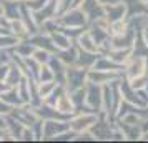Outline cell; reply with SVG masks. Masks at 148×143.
<instances>
[{
  "label": "cell",
  "instance_id": "cell-1",
  "mask_svg": "<svg viewBox=\"0 0 148 143\" xmlns=\"http://www.w3.org/2000/svg\"><path fill=\"white\" fill-rule=\"evenodd\" d=\"M55 20L60 28H87L88 17L82 8H68L63 14L57 15Z\"/></svg>",
  "mask_w": 148,
  "mask_h": 143
},
{
  "label": "cell",
  "instance_id": "cell-2",
  "mask_svg": "<svg viewBox=\"0 0 148 143\" xmlns=\"http://www.w3.org/2000/svg\"><path fill=\"white\" fill-rule=\"evenodd\" d=\"M100 113L95 112H83V110H77L73 115L68 118V130H72L73 133H83V131H90V128L95 125L98 120Z\"/></svg>",
  "mask_w": 148,
  "mask_h": 143
},
{
  "label": "cell",
  "instance_id": "cell-3",
  "mask_svg": "<svg viewBox=\"0 0 148 143\" xmlns=\"http://www.w3.org/2000/svg\"><path fill=\"white\" fill-rule=\"evenodd\" d=\"M78 110L83 112H101V85L87 82L85 83V105Z\"/></svg>",
  "mask_w": 148,
  "mask_h": 143
},
{
  "label": "cell",
  "instance_id": "cell-4",
  "mask_svg": "<svg viewBox=\"0 0 148 143\" xmlns=\"http://www.w3.org/2000/svg\"><path fill=\"white\" fill-rule=\"evenodd\" d=\"M87 83V68H82L78 65H68L65 70V83L63 87L67 92H72L75 88L85 87Z\"/></svg>",
  "mask_w": 148,
  "mask_h": 143
},
{
  "label": "cell",
  "instance_id": "cell-5",
  "mask_svg": "<svg viewBox=\"0 0 148 143\" xmlns=\"http://www.w3.org/2000/svg\"><path fill=\"white\" fill-rule=\"evenodd\" d=\"M68 130V120L65 118H52L42 120V140H55L63 131Z\"/></svg>",
  "mask_w": 148,
  "mask_h": 143
},
{
  "label": "cell",
  "instance_id": "cell-6",
  "mask_svg": "<svg viewBox=\"0 0 148 143\" xmlns=\"http://www.w3.org/2000/svg\"><path fill=\"white\" fill-rule=\"evenodd\" d=\"M120 77H123L121 72H108V70H97V68L87 70V82L97 83V85H107Z\"/></svg>",
  "mask_w": 148,
  "mask_h": 143
},
{
  "label": "cell",
  "instance_id": "cell-7",
  "mask_svg": "<svg viewBox=\"0 0 148 143\" xmlns=\"http://www.w3.org/2000/svg\"><path fill=\"white\" fill-rule=\"evenodd\" d=\"M103 15L107 17L108 22H115V20H120V18H128L125 2L118 0V2H112V3H103Z\"/></svg>",
  "mask_w": 148,
  "mask_h": 143
},
{
  "label": "cell",
  "instance_id": "cell-8",
  "mask_svg": "<svg viewBox=\"0 0 148 143\" xmlns=\"http://www.w3.org/2000/svg\"><path fill=\"white\" fill-rule=\"evenodd\" d=\"M53 107H55V110H57L60 115H63L65 118H70V116L77 112V107H75V103L72 102L70 93H68L67 90L62 92L60 95H58V98H57L55 103H53Z\"/></svg>",
  "mask_w": 148,
  "mask_h": 143
},
{
  "label": "cell",
  "instance_id": "cell-9",
  "mask_svg": "<svg viewBox=\"0 0 148 143\" xmlns=\"http://www.w3.org/2000/svg\"><path fill=\"white\" fill-rule=\"evenodd\" d=\"M75 45L80 48V50H85V52H92V53H101L100 45L95 42V38L92 37V34L88 32V28H85L77 38H75Z\"/></svg>",
  "mask_w": 148,
  "mask_h": 143
},
{
  "label": "cell",
  "instance_id": "cell-10",
  "mask_svg": "<svg viewBox=\"0 0 148 143\" xmlns=\"http://www.w3.org/2000/svg\"><path fill=\"white\" fill-rule=\"evenodd\" d=\"M28 42L34 45V47H38V48H43V50H48V52H52L55 53L57 52V48H55L53 42H52V37L50 34H45V32H35L28 37Z\"/></svg>",
  "mask_w": 148,
  "mask_h": 143
},
{
  "label": "cell",
  "instance_id": "cell-11",
  "mask_svg": "<svg viewBox=\"0 0 148 143\" xmlns=\"http://www.w3.org/2000/svg\"><path fill=\"white\" fill-rule=\"evenodd\" d=\"M8 34H12L14 37H17L18 40H27L28 37H30V30L28 27L25 25V22L22 20L20 17H17V18H10L8 20Z\"/></svg>",
  "mask_w": 148,
  "mask_h": 143
},
{
  "label": "cell",
  "instance_id": "cell-12",
  "mask_svg": "<svg viewBox=\"0 0 148 143\" xmlns=\"http://www.w3.org/2000/svg\"><path fill=\"white\" fill-rule=\"evenodd\" d=\"M103 53L107 55L112 62H115L116 65L120 67H125V63L130 60V57L133 55V50L132 48H107Z\"/></svg>",
  "mask_w": 148,
  "mask_h": 143
},
{
  "label": "cell",
  "instance_id": "cell-13",
  "mask_svg": "<svg viewBox=\"0 0 148 143\" xmlns=\"http://www.w3.org/2000/svg\"><path fill=\"white\" fill-rule=\"evenodd\" d=\"M47 65L52 68V72H53L55 83L63 85V83H65V70H67V65H63V63L58 60V57H57L55 53H52V57H50V60H48Z\"/></svg>",
  "mask_w": 148,
  "mask_h": 143
},
{
  "label": "cell",
  "instance_id": "cell-14",
  "mask_svg": "<svg viewBox=\"0 0 148 143\" xmlns=\"http://www.w3.org/2000/svg\"><path fill=\"white\" fill-rule=\"evenodd\" d=\"M50 37H52V42H53V45L57 50H65V48L72 47L75 42L68 37L62 28H57V30H53L52 34H50Z\"/></svg>",
  "mask_w": 148,
  "mask_h": 143
},
{
  "label": "cell",
  "instance_id": "cell-15",
  "mask_svg": "<svg viewBox=\"0 0 148 143\" xmlns=\"http://www.w3.org/2000/svg\"><path fill=\"white\" fill-rule=\"evenodd\" d=\"M0 98L7 103V105H10L12 108H17V107L23 105V102L20 100L18 92H17V88H15V87H5V88L0 92Z\"/></svg>",
  "mask_w": 148,
  "mask_h": 143
},
{
  "label": "cell",
  "instance_id": "cell-16",
  "mask_svg": "<svg viewBox=\"0 0 148 143\" xmlns=\"http://www.w3.org/2000/svg\"><path fill=\"white\" fill-rule=\"evenodd\" d=\"M20 3L22 2H15V0H2L0 7H2V15L5 18H17L20 17Z\"/></svg>",
  "mask_w": 148,
  "mask_h": 143
},
{
  "label": "cell",
  "instance_id": "cell-17",
  "mask_svg": "<svg viewBox=\"0 0 148 143\" xmlns=\"http://www.w3.org/2000/svg\"><path fill=\"white\" fill-rule=\"evenodd\" d=\"M77 53H78V48H77V45H72V47L65 48V50H57L55 52V55L58 57V60L63 63V65H75V60H77Z\"/></svg>",
  "mask_w": 148,
  "mask_h": 143
},
{
  "label": "cell",
  "instance_id": "cell-18",
  "mask_svg": "<svg viewBox=\"0 0 148 143\" xmlns=\"http://www.w3.org/2000/svg\"><path fill=\"white\" fill-rule=\"evenodd\" d=\"M78 48V47H77ZM98 53H92V52H85V50H80L78 48V53H77V60H75V65H78L82 68H92L93 67L95 60H97Z\"/></svg>",
  "mask_w": 148,
  "mask_h": 143
},
{
  "label": "cell",
  "instance_id": "cell-19",
  "mask_svg": "<svg viewBox=\"0 0 148 143\" xmlns=\"http://www.w3.org/2000/svg\"><path fill=\"white\" fill-rule=\"evenodd\" d=\"M130 27V20L128 18H120V20H115L108 23V34L110 37H118V35L125 34Z\"/></svg>",
  "mask_w": 148,
  "mask_h": 143
},
{
  "label": "cell",
  "instance_id": "cell-20",
  "mask_svg": "<svg viewBox=\"0 0 148 143\" xmlns=\"http://www.w3.org/2000/svg\"><path fill=\"white\" fill-rule=\"evenodd\" d=\"M58 83H55V82H37V95L40 98V102H45L48 96L53 93Z\"/></svg>",
  "mask_w": 148,
  "mask_h": 143
},
{
  "label": "cell",
  "instance_id": "cell-21",
  "mask_svg": "<svg viewBox=\"0 0 148 143\" xmlns=\"http://www.w3.org/2000/svg\"><path fill=\"white\" fill-rule=\"evenodd\" d=\"M34 48L35 47L28 42V38H27V40H18V42H17V45L12 48V52H14L17 57H20V58H27V57L32 55Z\"/></svg>",
  "mask_w": 148,
  "mask_h": 143
},
{
  "label": "cell",
  "instance_id": "cell-22",
  "mask_svg": "<svg viewBox=\"0 0 148 143\" xmlns=\"http://www.w3.org/2000/svg\"><path fill=\"white\" fill-rule=\"evenodd\" d=\"M18 38L14 37L12 34H0V52H8L17 45Z\"/></svg>",
  "mask_w": 148,
  "mask_h": 143
},
{
  "label": "cell",
  "instance_id": "cell-23",
  "mask_svg": "<svg viewBox=\"0 0 148 143\" xmlns=\"http://www.w3.org/2000/svg\"><path fill=\"white\" fill-rule=\"evenodd\" d=\"M35 80H37V82H55V80H53V72H52V68L48 67L47 63L40 65L38 72H37V78H35Z\"/></svg>",
  "mask_w": 148,
  "mask_h": 143
},
{
  "label": "cell",
  "instance_id": "cell-24",
  "mask_svg": "<svg viewBox=\"0 0 148 143\" xmlns=\"http://www.w3.org/2000/svg\"><path fill=\"white\" fill-rule=\"evenodd\" d=\"M68 93H70V98H72V102L75 103L77 110L82 108V107L85 105V87L75 88V90H72V92H68Z\"/></svg>",
  "mask_w": 148,
  "mask_h": 143
},
{
  "label": "cell",
  "instance_id": "cell-25",
  "mask_svg": "<svg viewBox=\"0 0 148 143\" xmlns=\"http://www.w3.org/2000/svg\"><path fill=\"white\" fill-rule=\"evenodd\" d=\"M32 58H34L37 63H40V65H43V63H48V60H50V57H52V52H48V50H43V48H38L35 47L34 52H32V55H30Z\"/></svg>",
  "mask_w": 148,
  "mask_h": 143
},
{
  "label": "cell",
  "instance_id": "cell-26",
  "mask_svg": "<svg viewBox=\"0 0 148 143\" xmlns=\"http://www.w3.org/2000/svg\"><path fill=\"white\" fill-rule=\"evenodd\" d=\"M12 110L14 108L10 105H7V103L0 98V115H8V113H12Z\"/></svg>",
  "mask_w": 148,
  "mask_h": 143
},
{
  "label": "cell",
  "instance_id": "cell-27",
  "mask_svg": "<svg viewBox=\"0 0 148 143\" xmlns=\"http://www.w3.org/2000/svg\"><path fill=\"white\" fill-rule=\"evenodd\" d=\"M7 128V122H5V115H0V130Z\"/></svg>",
  "mask_w": 148,
  "mask_h": 143
},
{
  "label": "cell",
  "instance_id": "cell-28",
  "mask_svg": "<svg viewBox=\"0 0 148 143\" xmlns=\"http://www.w3.org/2000/svg\"><path fill=\"white\" fill-rule=\"evenodd\" d=\"M5 87H7V85H5V83H3V82H0V92H2V90L5 88Z\"/></svg>",
  "mask_w": 148,
  "mask_h": 143
},
{
  "label": "cell",
  "instance_id": "cell-29",
  "mask_svg": "<svg viewBox=\"0 0 148 143\" xmlns=\"http://www.w3.org/2000/svg\"><path fill=\"white\" fill-rule=\"evenodd\" d=\"M15 2H27V0H15Z\"/></svg>",
  "mask_w": 148,
  "mask_h": 143
},
{
  "label": "cell",
  "instance_id": "cell-30",
  "mask_svg": "<svg viewBox=\"0 0 148 143\" xmlns=\"http://www.w3.org/2000/svg\"><path fill=\"white\" fill-rule=\"evenodd\" d=\"M0 15H2V7H0Z\"/></svg>",
  "mask_w": 148,
  "mask_h": 143
},
{
  "label": "cell",
  "instance_id": "cell-31",
  "mask_svg": "<svg viewBox=\"0 0 148 143\" xmlns=\"http://www.w3.org/2000/svg\"><path fill=\"white\" fill-rule=\"evenodd\" d=\"M0 136H2V130H0Z\"/></svg>",
  "mask_w": 148,
  "mask_h": 143
}]
</instances>
